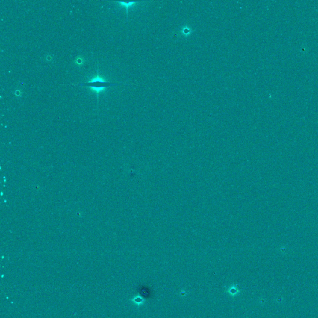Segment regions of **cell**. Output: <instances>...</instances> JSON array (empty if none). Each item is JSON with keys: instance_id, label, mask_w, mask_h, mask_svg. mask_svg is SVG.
<instances>
[{"instance_id": "1", "label": "cell", "mask_w": 318, "mask_h": 318, "mask_svg": "<svg viewBox=\"0 0 318 318\" xmlns=\"http://www.w3.org/2000/svg\"><path fill=\"white\" fill-rule=\"evenodd\" d=\"M80 86H85L88 87L91 91L95 92L97 95L98 98V102L99 99V94L102 93L103 91H105L106 88L109 87L111 86H115L118 84L116 83H112L109 81H107L106 80L103 78L100 75H99L98 72V67L97 70V76L96 77H93L91 78L88 81L84 83H80L78 84Z\"/></svg>"}, {"instance_id": "4", "label": "cell", "mask_w": 318, "mask_h": 318, "mask_svg": "<svg viewBox=\"0 0 318 318\" xmlns=\"http://www.w3.org/2000/svg\"><path fill=\"white\" fill-rule=\"evenodd\" d=\"M132 301L137 305H141L144 303V298L141 297L140 296H137L135 298L132 299Z\"/></svg>"}, {"instance_id": "3", "label": "cell", "mask_w": 318, "mask_h": 318, "mask_svg": "<svg viewBox=\"0 0 318 318\" xmlns=\"http://www.w3.org/2000/svg\"><path fill=\"white\" fill-rule=\"evenodd\" d=\"M193 32H194L193 30H192L190 28H189L187 26L183 27L181 29V33L183 34V35L185 37L190 36Z\"/></svg>"}, {"instance_id": "5", "label": "cell", "mask_w": 318, "mask_h": 318, "mask_svg": "<svg viewBox=\"0 0 318 318\" xmlns=\"http://www.w3.org/2000/svg\"><path fill=\"white\" fill-rule=\"evenodd\" d=\"M228 293L231 296H235L239 293V289L236 286H232L228 290Z\"/></svg>"}, {"instance_id": "2", "label": "cell", "mask_w": 318, "mask_h": 318, "mask_svg": "<svg viewBox=\"0 0 318 318\" xmlns=\"http://www.w3.org/2000/svg\"><path fill=\"white\" fill-rule=\"evenodd\" d=\"M117 3H118L119 4V6L121 7H123L125 8V10H126L127 18H128V10H129V8L135 6L136 4L137 3V2H121V1H118V2H117Z\"/></svg>"}, {"instance_id": "6", "label": "cell", "mask_w": 318, "mask_h": 318, "mask_svg": "<svg viewBox=\"0 0 318 318\" xmlns=\"http://www.w3.org/2000/svg\"><path fill=\"white\" fill-rule=\"evenodd\" d=\"M75 62L78 66H81L83 63H84V59H83L81 56H78L76 59H75Z\"/></svg>"}]
</instances>
